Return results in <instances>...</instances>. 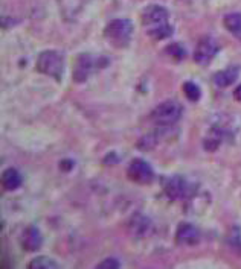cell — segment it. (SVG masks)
I'll list each match as a JSON object with an SVG mask.
<instances>
[{"instance_id": "9", "label": "cell", "mask_w": 241, "mask_h": 269, "mask_svg": "<svg viewBox=\"0 0 241 269\" xmlns=\"http://www.w3.org/2000/svg\"><path fill=\"white\" fill-rule=\"evenodd\" d=\"M176 242L179 245H196L200 242V231L192 224H180L176 233Z\"/></svg>"}, {"instance_id": "3", "label": "cell", "mask_w": 241, "mask_h": 269, "mask_svg": "<svg viewBox=\"0 0 241 269\" xmlns=\"http://www.w3.org/2000/svg\"><path fill=\"white\" fill-rule=\"evenodd\" d=\"M131 34H133V25L130 20H124V19L110 22L104 29L106 40L118 49L127 47V44L131 40Z\"/></svg>"}, {"instance_id": "11", "label": "cell", "mask_w": 241, "mask_h": 269, "mask_svg": "<svg viewBox=\"0 0 241 269\" xmlns=\"http://www.w3.org/2000/svg\"><path fill=\"white\" fill-rule=\"evenodd\" d=\"M61 17L66 22H73L83 11V0H58Z\"/></svg>"}, {"instance_id": "18", "label": "cell", "mask_w": 241, "mask_h": 269, "mask_svg": "<svg viewBox=\"0 0 241 269\" xmlns=\"http://www.w3.org/2000/svg\"><path fill=\"white\" fill-rule=\"evenodd\" d=\"M183 93L186 95V98L192 102H197L202 98V92L197 84H194L192 81H186L183 84Z\"/></svg>"}, {"instance_id": "4", "label": "cell", "mask_w": 241, "mask_h": 269, "mask_svg": "<svg viewBox=\"0 0 241 269\" xmlns=\"http://www.w3.org/2000/svg\"><path fill=\"white\" fill-rule=\"evenodd\" d=\"M104 64H107V58H104V56L98 58L90 53H81L75 59L72 78L76 84L86 82L89 79V76L92 75V72L97 69H101Z\"/></svg>"}, {"instance_id": "8", "label": "cell", "mask_w": 241, "mask_h": 269, "mask_svg": "<svg viewBox=\"0 0 241 269\" xmlns=\"http://www.w3.org/2000/svg\"><path fill=\"white\" fill-rule=\"evenodd\" d=\"M218 52V44L214 38L211 37H205L203 40L199 41L196 52H194V61L199 65H208L211 62V59L217 55Z\"/></svg>"}, {"instance_id": "15", "label": "cell", "mask_w": 241, "mask_h": 269, "mask_svg": "<svg viewBox=\"0 0 241 269\" xmlns=\"http://www.w3.org/2000/svg\"><path fill=\"white\" fill-rule=\"evenodd\" d=\"M223 26L238 40H241V13H230L224 16Z\"/></svg>"}, {"instance_id": "12", "label": "cell", "mask_w": 241, "mask_h": 269, "mask_svg": "<svg viewBox=\"0 0 241 269\" xmlns=\"http://www.w3.org/2000/svg\"><path fill=\"white\" fill-rule=\"evenodd\" d=\"M238 76H239V67H227L224 70L217 72L212 76V81L218 88H226L232 85L238 79Z\"/></svg>"}, {"instance_id": "13", "label": "cell", "mask_w": 241, "mask_h": 269, "mask_svg": "<svg viewBox=\"0 0 241 269\" xmlns=\"http://www.w3.org/2000/svg\"><path fill=\"white\" fill-rule=\"evenodd\" d=\"M2 181H4V187L8 192H14L22 186V175L16 167H10L4 172L2 176Z\"/></svg>"}, {"instance_id": "10", "label": "cell", "mask_w": 241, "mask_h": 269, "mask_svg": "<svg viewBox=\"0 0 241 269\" xmlns=\"http://www.w3.org/2000/svg\"><path fill=\"white\" fill-rule=\"evenodd\" d=\"M20 243L25 251H29V252L38 251L43 243L41 233L35 227H28V228H25V231L20 237Z\"/></svg>"}, {"instance_id": "1", "label": "cell", "mask_w": 241, "mask_h": 269, "mask_svg": "<svg viewBox=\"0 0 241 269\" xmlns=\"http://www.w3.org/2000/svg\"><path fill=\"white\" fill-rule=\"evenodd\" d=\"M142 26L147 34L154 40H164L173 35L168 11L160 5H150L142 13Z\"/></svg>"}, {"instance_id": "2", "label": "cell", "mask_w": 241, "mask_h": 269, "mask_svg": "<svg viewBox=\"0 0 241 269\" xmlns=\"http://www.w3.org/2000/svg\"><path fill=\"white\" fill-rule=\"evenodd\" d=\"M162 189L164 193L173 199V201H183V199H191L196 195V184H192L189 179L180 175L174 176H167L162 179Z\"/></svg>"}, {"instance_id": "17", "label": "cell", "mask_w": 241, "mask_h": 269, "mask_svg": "<svg viewBox=\"0 0 241 269\" xmlns=\"http://www.w3.org/2000/svg\"><path fill=\"white\" fill-rule=\"evenodd\" d=\"M221 140H223V131L212 129V131L209 132V136L205 139V148H206L208 151H215V149L220 146Z\"/></svg>"}, {"instance_id": "21", "label": "cell", "mask_w": 241, "mask_h": 269, "mask_svg": "<svg viewBox=\"0 0 241 269\" xmlns=\"http://www.w3.org/2000/svg\"><path fill=\"white\" fill-rule=\"evenodd\" d=\"M233 96H235V99H236V101H239V102H241V84L235 88Z\"/></svg>"}, {"instance_id": "16", "label": "cell", "mask_w": 241, "mask_h": 269, "mask_svg": "<svg viewBox=\"0 0 241 269\" xmlns=\"http://www.w3.org/2000/svg\"><path fill=\"white\" fill-rule=\"evenodd\" d=\"M28 267H31V269H58L60 266L54 258L40 255V257H35L34 260H31Z\"/></svg>"}, {"instance_id": "7", "label": "cell", "mask_w": 241, "mask_h": 269, "mask_svg": "<svg viewBox=\"0 0 241 269\" xmlns=\"http://www.w3.org/2000/svg\"><path fill=\"white\" fill-rule=\"evenodd\" d=\"M127 176L136 184H150L154 178L153 167L143 160H133L127 169Z\"/></svg>"}, {"instance_id": "20", "label": "cell", "mask_w": 241, "mask_h": 269, "mask_svg": "<svg viewBox=\"0 0 241 269\" xmlns=\"http://www.w3.org/2000/svg\"><path fill=\"white\" fill-rule=\"evenodd\" d=\"M97 267H100V269H118V267H121V264L115 258H107V260H103Z\"/></svg>"}, {"instance_id": "19", "label": "cell", "mask_w": 241, "mask_h": 269, "mask_svg": "<svg viewBox=\"0 0 241 269\" xmlns=\"http://www.w3.org/2000/svg\"><path fill=\"white\" fill-rule=\"evenodd\" d=\"M167 53H170L176 61H182L186 56V52H185V49L182 47L180 43H174V44L167 46Z\"/></svg>"}, {"instance_id": "6", "label": "cell", "mask_w": 241, "mask_h": 269, "mask_svg": "<svg viewBox=\"0 0 241 269\" xmlns=\"http://www.w3.org/2000/svg\"><path fill=\"white\" fill-rule=\"evenodd\" d=\"M35 67L40 73L60 81L61 76H63V72H64V61H63V56L58 52L44 50L38 55Z\"/></svg>"}, {"instance_id": "5", "label": "cell", "mask_w": 241, "mask_h": 269, "mask_svg": "<svg viewBox=\"0 0 241 269\" xmlns=\"http://www.w3.org/2000/svg\"><path fill=\"white\" fill-rule=\"evenodd\" d=\"M182 105L176 101L159 104L150 114V119L159 126H171L182 117Z\"/></svg>"}, {"instance_id": "14", "label": "cell", "mask_w": 241, "mask_h": 269, "mask_svg": "<svg viewBox=\"0 0 241 269\" xmlns=\"http://www.w3.org/2000/svg\"><path fill=\"white\" fill-rule=\"evenodd\" d=\"M151 222L148 221V218L142 216V215H134L133 219L130 221V230L133 234L139 236V237H143L147 236L150 231H151Z\"/></svg>"}]
</instances>
